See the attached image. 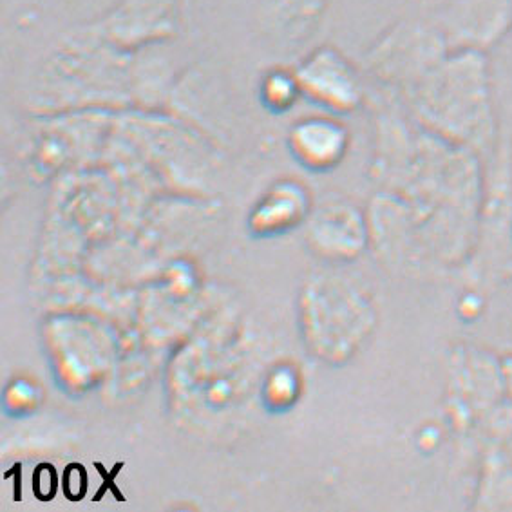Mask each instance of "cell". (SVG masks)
Listing matches in <instances>:
<instances>
[{"label": "cell", "mask_w": 512, "mask_h": 512, "mask_svg": "<svg viewBox=\"0 0 512 512\" xmlns=\"http://www.w3.org/2000/svg\"><path fill=\"white\" fill-rule=\"evenodd\" d=\"M290 143L304 167L326 171L341 162L348 149V133L330 118H308L295 125Z\"/></svg>", "instance_id": "7a4b0ae2"}, {"label": "cell", "mask_w": 512, "mask_h": 512, "mask_svg": "<svg viewBox=\"0 0 512 512\" xmlns=\"http://www.w3.org/2000/svg\"><path fill=\"white\" fill-rule=\"evenodd\" d=\"M507 384H509V388H511L512 391V361L507 364Z\"/></svg>", "instance_id": "8992f818"}, {"label": "cell", "mask_w": 512, "mask_h": 512, "mask_svg": "<svg viewBox=\"0 0 512 512\" xmlns=\"http://www.w3.org/2000/svg\"><path fill=\"white\" fill-rule=\"evenodd\" d=\"M313 239L330 256L359 254L364 243V227L359 214L348 207H328L313 221Z\"/></svg>", "instance_id": "3957f363"}, {"label": "cell", "mask_w": 512, "mask_h": 512, "mask_svg": "<svg viewBox=\"0 0 512 512\" xmlns=\"http://www.w3.org/2000/svg\"><path fill=\"white\" fill-rule=\"evenodd\" d=\"M301 91L297 75H290L285 71H275L272 75L266 76L265 86H263V95L270 105L275 109H288L294 104Z\"/></svg>", "instance_id": "5b68a950"}, {"label": "cell", "mask_w": 512, "mask_h": 512, "mask_svg": "<svg viewBox=\"0 0 512 512\" xmlns=\"http://www.w3.org/2000/svg\"><path fill=\"white\" fill-rule=\"evenodd\" d=\"M308 192L294 181L277 185L256 210V225L265 232L295 227L308 212Z\"/></svg>", "instance_id": "277c9868"}, {"label": "cell", "mask_w": 512, "mask_h": 512, "mask_svg": "<svg viewBox=\"0 0 512 512\" xmlns=\"http://www.w3.org/2000/svg\"><path fill=\"white\" fill-rule=\"evenodd\" d=\"M304 95L333 111H351L361 89L350 64L330 48L319 49L295 73Z\"/></svg>", "instance_id": "6da1fadb"}]
</instances>
